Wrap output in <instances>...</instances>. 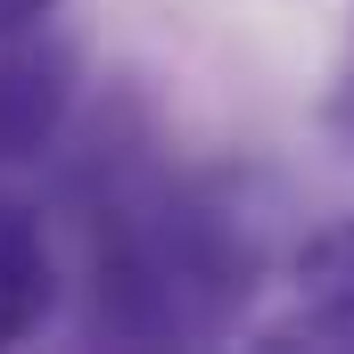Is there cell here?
I'll list each match as a JSON object with an SVG mask.
<instances>
[{"instance_id": "cell-1", "label": "cell", "mask_w": 354, "mask_h": 354, "mask_svg": "<svg viewBox=\"0 0 354 354\" xmlns=\"http://www.w3.org/2000/svg\"><path fill=\"white\" fill-rule=\"evenodd\" d=\"M75 198H83V256H91L83 264L91 338L214 346L239 330L264 280V239L214 181H181L124 140H99Z\"/></svg>"}, {"instance_id": "cell-2", "label": "cell", "mask_w": 354, "mask_h": 354, "mask_svg": "<svg viewBox=\"0 0 354 354\" xmlns=\"http://www.w3.org/2000/svg\"><path fill=\"white\" fill-rule=\"evenodd\" d=\"M83 107V58L50 33H0V165H41L58 157V140L75 132Z\"/></svg>"}, {"instance_id": "cell-3", "label": "cell", "mask_w": 354, "mask_h": 354, "mask_svg": "<svg viewBox=\"0 0 354 354\" xmlns=\"http://www.w3.org/2000/svg\"><path fill=\"white\" fill-rule=\"evenodd\" d=\"M264 346H354V223H330L297 248L288 313L264 322Z\"/></svg>"}, {"instance_id": "cell-4", "label": "cell", "mask_w": 354, "mask_h": 354, "mask_svg": "<svg viewBox=\"0 0 354 354\" xmlns=\"http://www.w3.org/2000/svg\"><path fill=\"white\" fill-rule=\"evenodd\" d=\"M58 313V248L33 198L0 189V346H25Z\"/></svg>"}, {"instance_id": "cell-5", "label": "cell", "mask_w": 354, "mask_h": 354, "mask_svg": "<svg viewBox=\"0 0 354 354\" xmlns=\"http://www.w3.org/2000/svg\"><path fill=\"white\" fill-rule=\"evenodd\" d=\"M322 124H330V132H338V140L354 149V50H346V66H338V91H330V107H322Z\"/></svg>"}, {"instance_id": "cell-6", "label": "cell", "mask_w": 354, "mask_h": 354, "mask_svg": "<svg viewBox=\"0 0 354 354\" xmlns=\"http://www.w3.org/2000/svg\"><path fill=\"white\" fill-rule=\"evenodd\" d=\"M58 0H0V33H25V25H50Z\"/></svg>"}]
</instances>
